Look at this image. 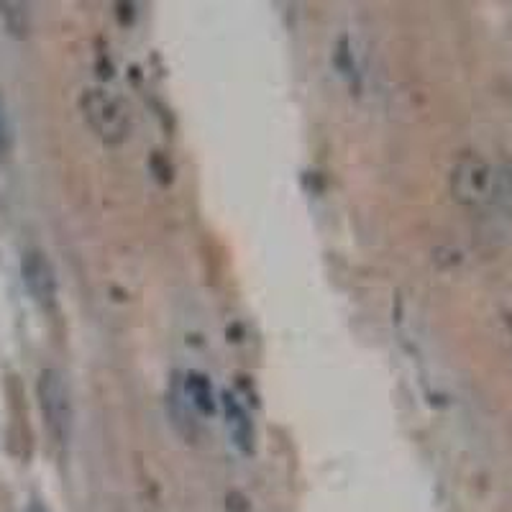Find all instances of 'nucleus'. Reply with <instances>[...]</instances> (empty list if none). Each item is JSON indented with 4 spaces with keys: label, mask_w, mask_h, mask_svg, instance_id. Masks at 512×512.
<instances>
[{
    "label": "nucleus",
    "mask_w": 512,
    "mask_h": 512,
    "mask_svg": "<svg viewBox=\"0 0 512 512\" xmlns=\"http://www.w3.org/2000/svg\"><path fill=\"white\" fill-rule=\"evenodd\" d=\"M36 400H39L41 418H44V428L57 441L59 446L70 441L72 436V397L70 387L64 382L62 372L57 369H41L39 379H36Z\"/></svg>",
    "instance_id": "f257e3e1"
},
{
    "label": "nucleus",
    "mask_w": 512,
    "mask_h": 512,
    "mask_svg": "<svg viewBox=\"0 0 512 512\" xmlns=\"http://www.w3.org/2000/svg\"><path fill=\"white\" fill-rule=\"evenodd\" d=\"M80 111L88 121V126L93 128L95 136L105 144H121L128 136V111L121 98H116L113 93L103 88H90L82 93L80 98Z\"/></svg>",
    "instance_id": "f03ea898"
},
{
    "label": "nucleus",
    "mask_w": 512,
    "mask_h": 512,
    "mask_svg": "<svg viewBox=\"0 0 512 512\" xmlns=\"http://www.w3.org/2000/svg\"><path fill=\"white\" fill-rule=\"evenodd\" d=\"M492 182H495V167L477 154L461 157L451 172V192L461 205L469 208H487Z\"/></svg>",
    "instance_id": "7ed1b4c3"
},
{
    "label": "nucleus",
    "mask_w": 512,
    "mask_h": 512,
    "mask_svg": "<svg viewBox=\"0 0 512 512\" xmlns=\"http://www.w3.org/2000/svg\"><path fill=\"white\" fill-rule=\"evenodd\" d=\"M21 274H24V285L29 290L31 300L39 305L41 310L52 313L57 308L59 285L57 272H54L49 256L41 249H29L21 259Z\"/></svg>",
    "instance_id": "20e7f679"
},
{
    "label": "nucleus",
    "mask_w": 512,
    "mask_h": 512,
    "mask_svg": "<svg viewBox=\"0 0 512 512\" xmlns=\"http://www.w3.org/2000/svg\"><path fill=\"white\" fill-rule=\"evenodd\" d=\"M223 410H226V425H228V436H231L233 446L239 448L244 456H251L254 451V425H251L249 413L244 410L236 397H231L226 392L223 395Z\"/></svg>",
    "instance_id": "39448f33"
},
{
    "label": "nucleus",
    "mask_w": 512,
    "mask_h": 512,
    "mask_svg": "<svg viewBox=\"0 0 512 512\" xmlns=\"http://www.w3.org/2000/svg\"><path fill=\"white\" fill-rule=\"evenodd\" d=\"M185 397L190 402L195 413L213 415L216 413V397H213V384L205 374L190 372L185 377Z\"/></svg>",
    "instance_id": "423d86ee"
},
{
    "label": "nucleus",
    "mask_w": 512,
    "mask_h": 512,
    "mask_svg": "<svg viewBox=\"0 0 512 512\" xmlns=\"http://www.w3.org/2000/svg\"><path fill=\"white\" fill-rule=\"evenodd\" d=\"M487 208L500 218H512V167L502 164L495 167V182H492V195H489Z\"/></svg>",
    "instance_id": "0eeeda50"
},
{
    "label": "nucleus",
    "mask_w": 512,
    "mask_h": 512,
    "mask_svg": "<svg viewBox=\"0 0 512 512\" xmlns=\"http://www.w3.org/2000/svg\"><path fill=\"white\" fill-rule=\"evenodd\" d=\"M26 512H49V510L44 507V502L41 500H31L29 507H26Z\"/></svg>",
    "instance_id": "6e6552de"
},
{
    "label": "nucleus",
    "mask_w": 512,
    "mask_h": 512,
    "mask_svg": "<svg viewBox=\"0 0 512 512\" xmlns=\"http://www.w3.org/2000/svg\"><path fill=\"white\" fill-rule=\"evenodd\" d=\"M507 323H510V331H512V315H510V318H507Z\"/></svg>",
    "instance_id": "1a4fd4ad"
}]
</instances>
